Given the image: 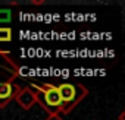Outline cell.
<instances>
[{
	"label": "cell",
	"mask_w": 125,
	"mask_h": 120,
	"mask_svg": "<svg viewBox=\"0 0 125 120\" xmlns=\"http://www.w3.org/2000/svg\"><path fill=\"white\" fill-rule=\"evenodd\" d=\"M119 120H125V111H122V113L119 114Z\"/></svg>",
	"instance_id": "cell-9"
},
{
	"label": "cell",
	"mask_w": 125,
	"mask_h": 120,
	"mask_svg": "<svg viewBox=\"0 0 125 120\" xmlns=\"http://www.w3.org/2000/svg\"><path fill=\"white\" fill-rule=\"evenodd\" d=\"M12 40V29L10 28H0V43H6Z\"/></svg>",
	"instance_id": "cell-5"
},
{
	"label": "cell",
	"mask_w": 125,
	"mask_h": 120,
	"mask_svg": "<svg viewBox=\"0 0 125 120\" xmlns=\"http://www.w3.org/2000/svg\"><path fill=\"white\" fill-rule=\"evenodd\" d=\"M57 88V92L60 95V101H62V107H60V111L62 113H71L77 105L78 103H81L88 91L84 85L81 84H69V82H63L60 84Z\"/></svg>",
	"instance_id": "cell-1"
},
{
	"label": "cell",
	"mask_w": 125,
	"mask_h": 120,
	"mask_svg": "<svg viewBox=\"0 0 125 120\" xmlns=\"http://www.w3.org/2000/svg\"><path fill=\"white\" fill-rule=\"evenodd\" d=\"M44 3V0H32L31 5H43Z\"/></svg>",
	"instance_id": "cell-8"
},
{
	"label": "cell",
	"mask_w": 125,
	"mask_h": 120,
	"mask_svg": "<svg viewBox=\"0 0 125 120\" xmlns=\"http://www.w3.org/2000/svg\"><path fill=\"white\" fill-rule=\"evenodd\" d=\"M35 91L37 95V103L49 113H59L60 107H62V101H60V95L57 92V88L52 84H34L31 86Z\"/></svg>",
	"instance_id": "cell-2"
},
{
	"label": "cell",
	"mask_w": 125,
	"mask_h": 120,
	"mask_svg": "<svg viewBox=\"0 0 125 120\" xmlns=\"http://www.w3.org/2000/svg\"><path fill=\"white\" fill-rule=\"evenodd\" d=\"M19 85L13 82H0V108L6 107L19 91Z\"/></svg>",
	"instance_id": "cell-4"
},
{
	"label": "cell",
	"mask_w": 125,
	"mask_h": 120,
	"mask_svg": "<svg viewBox=\"0 0 125 120\" xmlns=\"http://www.w3.org/2000/svg\"><path fill=\"white\" fill-rule=\"evenodd\" d=\"M12 19V12L9 9H0V22H9Z\"/></svg>",
	"instance_id": "cell-6"
},
{
	"label": "cell",
	"mask_w": 125,
	"mask_h": 120,
	"mask_svg": "<svg viewBox=\"0 0 125 120\" xmlns=\"http://www.w3.org/2000/svg\"><path fill=\"white\" fill-rule=\"evenodd\" d=\"M46 120H63V119L60 117L59 113H53V114H49V117H47Z\"/></svg>",
	"instance_id": "cell-7"
},
{
	"label": "cell",
	"mask_w": 125,
	"mask_h": 120,
	"mask_svg": "<svg viewBox=\"0 0 125 120\" xmlns=\"http://www.w3.org/2000/svg\"><path fill=\"white\" fill-rule=\"evenodd\" d=\"M15 100L19 104V107H22L24 110H30L31 107H34V104H37V95H35V91L31 86L21 88L16 92Z\"/></svg>",
	"instance_id": "cell-3"
}]
</instances>
